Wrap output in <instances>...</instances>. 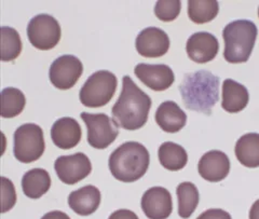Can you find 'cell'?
<instances>
[{
	"label": "cell",
	"mask_w": 259,
	"mask_h": 219,
	"mask_svg": "<svg viewBox=\"0 0 259 219\" xmlns=\"http://www.w3.org/2000/svg\"><path fill=\"white\" fill-rule=\"evenodd\" d=\"M198 171L200 176L207 182H222L230 172V160L221 150H210L200 159Z\"/></svg>",
	"instance_id": "cell-15"
},
{
	"label": "cell",
	"mask_w": 259,
	"mask_h": 219,
	"mask_svg": "<svg viewBox=\"0 0 259 219\" xmlns=\"http://www.w3.org/2000/svg\"><path fill=\"white\" fill-rule=\"evenodd\" d=\"M13 152L22 163H31L41 158L46 149L42 128L35 123H26L14 132Z\"/></svg>",
	"instance_id": "cell-6"
},
{
	"label": "cell",
	"mask_w": 259,
	"mask_h": 219,
	"mask_svg": "<svg viewBox=\"0 0 259 219\" xmlns=\"http://www.w3.org/2000/svg\"><path fill=\"white\" fill-rule=\"evenodd\" d=\"M56 175L66 185L81 182L92 171L91 161L84 153L78 152L71 156H61L54 162Z\"/></svg>",
	"instance_id": "cell-10"
},
{
	"label": "cell",
	"mask_w": 259,
	"mask_h": 219,
	"mask_svg": "<svg viewBox=\"0 0 259 219\" xmlns=\"http://www.w3.org/2000/svg\"><path fill=\"white\" fill-rule=\"evenodd\" d=\"M186 51L189 59L199 64L213 61L220 51L217 38L206 31H199L190 36L186 43Z\"/></svg>",
	"instance_id": "cell-14"
},
{
	"label": "cell",
	"mask_w": 259,
	"mask_h": 219,
	"mask_svg": "<svg viewBox=\"0 0 259 219\" xmlns=\"http://www.w3.org/2000/svg\"><path fill=\"white\" fill-rule=\"evenodd\" d=\"M108 219H140L137 215L130 209H118L113 212Z\"/></svg>",
	"instance_id": "cell-30"
},
{
	"label": "cell",
	"mask_w": 259,
	"mask_h": 219,
	"mask_svg": "<svg viewBox=\"0 0 259 219\" xmlns=\"http://www.w3.org/2000/svg\"><path fill=\"white\" fill-rule=\"evenodd\" d=\"M41 219H70V217L61 210H52L41 217Z\"/></svg>",
	"instance_id": "cell-31"
},
{
	"label": "cell",
	"mask_w": 259,
	"mask_h": 219,
	"mask_svg": "<svg viewBox=\"0 0 259 219\" xmlns=\"http://www.w3.org/2000/svg\"><path fill=\"white\" fill-rule=\"evenodd\" d=\"M180 0H159L155 7V14L162 22H172L181 13Z\"/></svg>",
	"instance_id": "cell-27"
},
{
	"label": "cell",
	"mask_w": 259,
	"mask_h": 219,
	"mask_svg": "<svg viewBox=\"0 0 259 219\" xmlns=\"http://www.w3.org/2000/svg\"><path fill=\"white\" fill-rule=\"evenodd\" d=\"M249 219H259V200L254 202L249 210Z\"/></svg>",
	"instance_id": "cell-32"
},
{
	"label": "cell",
	"mask_w": 259,
	"mask_h": 219,
	"mask_svg": "<svg viewBox=\"0 0 259 219\" xmlns=\"http://www.w3.org/2000/svg\"><path fill=\"white\" fill-rule=\"evenodd\" d=\"M158 157L161 165L168 171H180L188 162V155L181 145L165 142L160 146Z\"/></svg>",
	"instance_id": "cell-22"
},
{
	"label": "cell",
	"mask_w": 259,
	"mask_h": 219,
	"mask_svg": "<svg viewBox=\"0 0 259 219\" xmlns=\"http://www.w3.org/2000/svg\"><path fill=\"white\" fill-rule=\"evenodd\" d=\"M101 199V191L95 186L88 185L69 194L68 205L76 214L89 216L99 208Z\"/></svg>",
	"instance_id": "cell-17"
},
{
	"label": "cell",
	"mask_w": 259,
	"mask_h": 219,
	"mask_svg": "<svg viewBox=\"0 0 259 219\" xmlns=\"http://www.w3.org/2000/svg\"><path fill=\"white\" fill-rule=\"evenodd\" d=\"M26 105L25 95L19 89L6 87L2 92V116L14 118L19 116Z\"/></svg>",
	"instance_id": "cell-25"
},
{
	"label": "cell",
	"mask_w": 259,
	"mask_h": 219,
	"mask_svg": "<svg viewBox=\"0 0 259 219\" xmlns=\"http://www.w3.org/2000/svg\"><path fill=\"white\" fill-rule=\"evenodd\" d=\"M81 136L82 129L74 118L64 117L56 120L51 128L53 144L64 150L76 147L81 141Z\"/></svg>",
	"instance_id": "cell-16"
},
{
	"label": "cell",
	"mask_w": 259,
	"mask_h": 219,
	"mask_svg": "<svg viewBox=\"0 0 259 219\" xmlns=\"http://www.w3.org/2000/svg\"><path fill=\"white\" fill-rule=\"evenodd\" d=\"M197 219H232L231 215L221 208H210L202 213Z\"/></svg>",
	"instance_id": "cell-29"
},
{
	"label": "cell",
	"mask_w": 259,
	"mask_h": 219,
	"mask_svg": "<svg viewBox=\"0 0 259 219\" xmlns=\"http://www.w3.org/2000/svg\"><path fill=\"white\" fill-rule=\"evenodd\" d=\"M149 163V151L137 142H126L119 146L108 160L111 175L123 183L139 181L147 172Z\"/></svg>",
	"instance_id": "cell-3"
},
{
	"label": "cell",
	"mask_w": 259,
	"mask_h": 219,
	"mask_svg": "<svg viewBox=\"0 0 259 219\" xmlns=\"http://www.w3.org/2000/svg\"><path fill=\"white\" fill-rule=\"evenodd\" d=\"M155 119L162 131L166 133H177L186 125L187 115L175 102L167 101L158 107Z\"/></svg>",
	"instance_id": "cell-18"
},
{
	"label": "cell",
	"mask_w": 259,
	"mask_h": 219,
	"mask_svg": "<svg viewBox=\"0 0 259 219\" xmlns=\"http://www.w3.org/2000/svg\"><path fill=\"white\" fill-rule=\"evenodd\" d=\"M220 11L216 0H189L188 16L196 24H204L213 21Z\"/></svg>",
	"instance_id": "cell-24"
},
{
	"label": "cell",
	"mask_w": 259,
	"mask_h": 219,
	"mask_svg": "<svg viewBox=\"0 0 259 219\" xmlns=\"http://www.w3.org/2000/svg\"><path fill=\"white\" fill-rule=\"evenodd\" d=\"M81 119L88 128V143L95 149H106L116 141L119 125L105 113L81 112Z\"/></svg>",
	"instance_id": "cell-7"
},
{
	"label": "cell",
	"mask_w": 259,
	"mask_h": 219,
	"mask_svg": "<svg viewBox=\"0 0 259 219\" xmlns=\"http://www.w3.org/2000/svg\"><path fill=\"white\" fill-rule=\"evenodd\" d=\"M118 79L108 70H99L88 78L79 93L81 104L97 108L107 105L117 90Z\"/></svg>",
	"instance_id": "cell-5"
},
{
	"label": "cell",
	"mask_w": 259,
	"mask_h": 219,
	"mask_svg": "<svg viewBox=\"0 0 259 219\" xmlns=\"http://www.w3.org/2000/svg\"><path fill=\"white\" fill-rule=\"evenodd\" d=\"M176 194L178 199V215L187 219L193 214L199 204V190L192 183L184 182L177 186Z\"/></svg>",
	"instance_id": "cell-23"
},
{
	"label": "cell",
	"mask_w": 259,
	"mask_h": 219,
	"mask_svg": "<svg viewBox=\"0 0 259 219\" xmlns=\"http://www.w3.org/2000/svg\"><path fill=\"white\" fill-rule=\"evenodd\" d=\"M134 72L142 82L153 91H165L175 80L174 72L164 64H137Z\"/></svg>",
	"instance_id": "cell-11"
},
{
	"label": "cell",
	"mask_w": 259,
	"mask_h": 219,
	"mask_svg": "<svg viewBox=\"0 0 259 219\" xmlns=\"http://www.w3.org/2000/svg\"><path fill=\"white\" fill-rule=\"evenodd\" d=\"M83 72V65L74 55L65 54L56 59L50 66L49 78L59 90H69L75 86Z\"/></svg>",
	"instance_id": "cell-9"
},
{
	"label": "cell",
	"mask_w": 259,
	"mask_h": 219,
	"mask_svg": "<svg viewBox=\"0 0 259 219\" xmlns=\"http://www.w3.org/2000/svg\"><path fill=\"white\" fill-rule=\"evenodd\" d=\"M222 107L230 113H237L244 109L249 101L247 89L232 79H226L223 84Z\"/></svg>",
	"instance_id": "cell-19"
},
{
	"label": "cell",
	"mask_w": 259,
	"mask_h": 219,
	"mask_svg": "<svg viewBox=\"0 0 259 219\" xmlns=\"http://www.w3.org/2000/svg\"><path fill=\"white\" fill-rule=\"evenodd\" d=\"M142 209L149 219H167L173 212L169 191L163 187H152L142 197Z\"/></svg>",
	"instance_id": "cell-12"
},
{
	"label": "cell",
	"mask_w": 259,
	"mask_h": 219,
	"mask_svg": "<svg viewBox=\"0 0 259 219\" xmlns=\"http://www.w3.org/2000/svg\"><path fill=\"white\" fill-rule=\"evenodd\" d=\"M2 182H3V185H2V190H3L2 212L6 213L15 205L16 193H15L13 183L10 180H8V178H6V177H2Z\"/></svg>",
	"instance_id": "cell-28"
},
{
	"label": "cell",
	"mask_w": 259,
	"mask_h": 219,
	"mask_svg": "<svg viewBox=\"0 0 259 219\" xmlns=\"http://www.w3.org/2000/svg\"><path fill=\"white\" fill-rule=\"evenodd\" d=\"M135 47L139 54L144 58H160L168 51L169 38L164 30L158 27H147L136 37Z\"/></svg>",
	"instance_id": "cell-13"
},
{
	"label": "cell",
	"mask_w": 259,
	"mask_h": 219,
	"mask_svg": "<svg viewBox=\"0 0 259 219\" xmlns=\"http://www.w3.org/2000/svg\"><path fill=\"white\" fill-rule=\"evenodd\" d=\"M22 40L19 32L12 27H2V60L14 61L22 52Z\"/></svg>",
	"instance_id": "cell-26"
},
{
	"label": "cell",
	"mask_w": 259,
	"mask_h": 219,
	"mask_svg": "<svg viewBox=\"0 0 259 219\" xmlns=\"http://www.w3.org/2000/svg\"><path fill=\"white\" fill-rule=\"evenodd\" d=\"M220 77L207 70L187 74L180 85V92L189 110L203 112L209 116L220 100Z\"/></svg>",
	"instance_id": "cell-2"
},
{
	"label": "cell",
	"mask_w": 259,
	"mask_h": 219,
	"mask_svg": "<svg viewBox=\"0 0 259 219\" xmlns=\"http://www.w3.org/2000/svg\"><path fill=\"white\" fill-rule=\"evenodd\" d=\"M51 187V177L44 168H32L24 174L22 189L24 194L30 199H39Z\"/></svg>",
	"instance_id": "cell-20"
},
{
	"label": "cell",
	"mask_w": 259,
	"mask_h": 219,
	"mask_svg": "<svg viewBox=\"0 0 259 219\" xmlns=\"http://www.w3.org/2000/svg\"><path fill=\"white\" fill-rule=\"evenodd\" d=\"M151 99L137 86L128 76L122 79V90L111 108L117 124L128 131H135L147 123Z\"/></svg>",
	"instance_id": "cell-1"
},
{
	"label": "cell",
	"mask_w": 259,
	"mask_h": 219,
	"mask_svg": "<svg viewBox=\"0 0 259 219\" xmlns=\"http://www.w3.org/2000/svg\"><path fill=\"white\" fill-rule=\"evenodd\" d=\"M234 152L242 165L249 168L259 167V134L247 133L241 136Z\"/></svg>",
	"instance_id": "cell-21"
},
{
	"label": "cell",
	"mask_w": 259,
	"mask_h": 219,
	"mask_svg": "<svg viewBox=\"0 0 259 219\" xmlns=\"http://www.w3.org/2000/svg\"><path fill=\"white\" fill-rule=\"evenodd\" d=\"M257 34V26L252 21L237 20L229 23L223 29L225 60L231 64L247 62L255 47Z\"/></svg>",
	"instance_id": "cell-4"
},
{
	"label": "cell",
	"mask_w": 259,
	"mask_h": 219,
	"mask_svg": "<svg viewBox=\"0 0 259 219\" xmlns=\"http://www.w3.org/2000/svg\"><path fill=\"white\" fill-rule=\"evenodd\" d=\"M258 16H259V9H258Z\"/></svg>",
	"instance_id": "cell-33"
},
{
	"label": "cell",
	"mask_w": 259,
	"mask_h": 219,
	"mask_svg": "<svg viewBox=\"0 0 259 219\" xmlns=\"http://www.w3.org/2000/svg\"><path fill=\"white\" fill-rule=\"evenodd\" d=\"M29 42L38 50L48 51L60 42L62 30L52 15L39 14L32 18L27 26Z\"/></svg>",
	"instance_id": "cell-8"
}]
</instances>
